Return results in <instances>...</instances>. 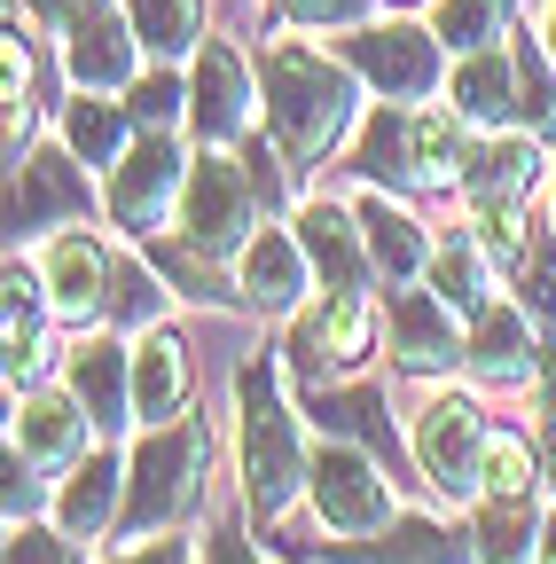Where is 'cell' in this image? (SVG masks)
<instances>
[{
	"mask_svg": "<svg viewBox=\"0 0 556 564\" xmlns=\"http://www.w3.org/2000/svg\"><path fill=\"white\" fill-rule=\"evenodd\" d=\"M259 102H266V133L291 165H321L361 118V70L321 47H266L259 55Z\"/></svg>",
	"mask_w": 556,
	"mask_h": 564,
	"instance_id": "cell-1",
	"label": "cell"
},
{
	"mask_svg": "<svg viewBox=\"0 0 556 564\" xmlns=\"http://www.w3.org/2000/svg\"><path fill=\"white\" fill-rule=\"evenodd\" d=\"M236 463H243V510L251 525H274L298 494H306V440H298V415L283 400V369L266 361V352H251V361L236 369Z\"/></svg>",
	"mask_w": 556,
	"mask_h": 564,
	"instance_id": "cell-2",
	"label": "cell"
},
{
	"mask_svg": "<svg viewBox=\"0 0 556 564\" xmlns=\"http://www.w3.org/2000/svg\"><path fill=\"white\" fill-rule=\"evenodd\" d=\"M204 478H212V423L173 415L150 423L142 447L126 455V502H118V541H150L181 518L204 510Z\"/></svg>",
	"mask_w": 556,
	"mask_h": 564,
	"instance_id": "cell-3",
	"label": "cell"
},
{
	"mask_svg": "<svg viewBox=\"0 0 556 564\" xmlns=\"http://www.w3.org/2000/svg\"><path fill=\"white\" fill-rule=\"evenodd\" d=\"M259 188H251V173H243V158H228V150H204L188 158V188H181V243L188 251H204V259H243V243L259 236Z\"/></svg>",
	"mask_w": 556,
	"mask_h": 564,
	"instance_id": "cell-4",
	"label": "cell"
},
{
	"mask_svg": "<svg viewBox=\"0 0 556 564\" xmlns=\"http://www.w3.org/2000/svg\"><path fill=\"white\" fill-rule=\"evenodd\" d=\"M181 188H188V158H181L173 126H142V133L126 141V158L110 165L102 212H110L118 236L150 243V236L165 228V212H181Z\"/></svg>",
	"mask_w": 556,
	"mask_h": 564,
	"instance_id": "cell-5",
	"label": "cell"
},
{
	"mask_svg": "<svg viewBox=\"0 0 556 564\" xmlns=\"http://www.w3.org/2000/svg\"><path fill=\"white\" fill-rule=\"evenodd\" d=\"M345 63L377 87V102H432L447 87V47L432 24H353L345 40Z\"/></svg>",
	"mask_w": 556,
	"mask_h": 564,
	"instance_id": "cell-6",
	"label": "cell"
},
{
	"mask_svg": "<svg viewBox=\"0 0 556 564\" xmlns=\"http://www.w3.org/2000/svg\"><path fill=\"white\" fill-rule=\"evenodd\" d=\"M306 502H314V518H321V533H377V525H392L400 510H392V486H384V463L361 447V440H321V455H314V470H306Z\"/></svg>",
	"mask_w": 556,
	"mask_h": 564,
	"instance_id": "cell-7",
	"label": "cell"
},
{
	"mask_svg": "<svg viewBox=\"0 0 556 564\" xmlns=\"http://www.w3.org/2000/svg\"><path fill=\"white\" fill-rule=\"evenodd\" d=\"M486 408L462 400V392H439L424 415H415V470H424L447 502H478V486H486Z\"/></svg>",
	"mask_w": 556,
	"mask_h": 564,
	"instance_id": "cell-8",
	"label": "cell"
},
{
	"mask_svg": "<svg viewBox=\"0 0 556 564\" xmlns=\"http://www.w3.org/2000/svg\"><path fill=\"white\" fill-rule=\"evenodd\" d=\"M95 212V188H87V165L63 150V141H40V150L17 158V188H9V251L63 228V220H87Z\"/></svg>",
	"mask_w": 556,
	"mask_h": 564,
	"instance_id": "cell-9",
	"label": "cell"
},
{
	"mask_svg": "<svg viewBox=\"0 0 556 564\" xmlns=\"http://www.w3.org/2000/svg\"><path fill=\"white\" fill-rule=\"evenodd\" d=\"M377 352V306L369 291H321L314 306L291 314V369L321 384L329 369H361Z\"/></svg>",
	"mask_w": 556,
	"mask_h": 564,
	"instance_id": "cell-10",
	"label": "cell"
},
{
	"mask_svg": "<svg viewBox=\"0 0 556 564\" xmlns=\"http://www.w3.org/2000/svg\"><path fill=\"white\" fill-rule=\"evenodd\" d=\"M306 564H478V533L447 518H392L377 533H329L306 549Z\"/></svg>",
	"mask_w": 556,
	"mask_h": 564,
	"instance_id": "cell-11",
	"label": "cell"
},
{
	"mask_svg": "<svg viewBox=\"0 0 556 564\" xmlns=\"http://www.w3.org/2000/svg\"><path fill=\"white\" fill-rule=\"evenodd\" d=\"M251 102H259L251 63L228 40H204L196 47V70H188V126H196V141H212V150L243 141L251 133Z\"/></svg>",
	"mask_w": 556,
	"mask_h": 564,
	"instance_id": "cell-12",
	"label": "cell"
},
{
	"mask_svg": "<svg viewBox=\"0 0 556 564\" xmlns=\"http://www.w3.org/2000/svg\"><path fill=\"white\" fill-rule=\"evenodd\" d=\"M462 369H470L478 384H502V392L533 384V377L548 369V361H541V329H533V314H525L517 299L478 306V314H470V345H462Z\"/></svg>",
	"mask_w": 556,
	"mask_h": 564,
	"instance_id": "cell-13",
	"label": "cell"
},
{
	"mask_svg": "<svg viewBox=\"0 0 556 564\" xmlns=\"http://www.w3.org/2000/svg\"><path fill=\"white\" fill-rule=\"evenodd\" d=\"M384 337H392V361L407 369V377H447L455 361H462V345L470 337H455V306L432 291H392V306H384Z\"/></svg>",
	"mask_w": 556,
	"mask_h": 564,
	"instance_id": "cell-14",
	"label": "cell"
},
{
	"mask_svg": "<svg viewBox=\"0 0 556 564\" xmlns=\"http://www.w3.org/2000/svg\"><path fill=\"white\" fill-rule=\"evenodd\" d=\"M306 282H314V259H306L298 228H259V236L243 243V259H236V291H243V306L266 314V322H291V314L306 306Z\"/></svg>",
	"mask_w": 556,
	"mask_h": 564,
	"instance_id": "cell-15",
	"label": "cell"
},
{
	"mask_svg": "<svg viewBox=\"0 0 556 564\" xmlns=\"http://www.w3.org/2000/svg\"><path fill=\"white\" fill-rule=\"evenodd\" d=\"M291 228H298V243H306V259H314V282H321V291H369V282H377L369 236H361V212H353V204L306 196Z\"/></svg>",
	"mask_w": 556,
	"mask_h": 564,
	"instance_id": "cell-16",
	"label": "cell"
},
{
	"mask_svg": "<svg viewBox=\"0 0 556 564\" xmlns=\"http://www.w3.org/2000/svg\"><path fill=\"white\" fill-rule=\"evenodd\" d=\"M133 63H142V32H133L126 9H95V17H79L63 32V70H72V87H87V95H126L142 79Z\"/></svg>",
	"mask_w": 556,
	"mask_h": 564,
	"instance_id": "cell-17",
	"label": "cell"
},
{
	"mask_svg": "<svg viewBox=\"0 0 556 564\" xmlns=\"http://www.w3.org/2000/svg\"><path fill=\"white\" fill-rule=\"evenodd\" d=\"M63 377H72V392L95 415L102 440H118L133 423V345H126V329L118 337H79L72 352H63Z\"/></svg>",
	"mask_w": 556,
	"mask_h": 564,
	"instance_id": "cell-18",
	"label": "cell"
},
{
	"mask_svg": "<svg viewBox=\"0 0 556 564\" xmlns=\"http://www.w3.org/2000/svg\"><path fill=\"white\" fill-rule=\"evenodd\" d=\"M110 267H118V259H110L87 228L55 236V243L40 251V274H47L55 314H63V322H110Z\"/></svg>",
	"mask_w": 556,
	"mask_h": 564,
	"instance_id": "cell-19",
	"label": "cell"
},
{
	"mask_svg": "<svg viewBox=\"0 0 556 564\" xmlns=\"http://www.w3.org/2000/svg\"><path fill=\"white\" fill-rule=\"evenodd\" d=\"M541 150L548 141L525 126H494L462 165V204H525L541 188Z\"/></svg>",
	"mask_w": 556,
	"mask_h": 564,
	"instance_id": "cell-20",
	"label": "cell"
},
{
	"mask_svg": "<svg viewBox=\"0 0 556 564\" xmlns=\"http://www.w3.org/2000/svg\"><path fill=\"white\" fill-rule=\"evenodd\" d=\"M353 212H361L369 267H377L384 291H407V282H424V267H432V236H424V220H415V212H407L392 188H369Z\"/></svg>",
	"mask_w": 556,
	"mask_h": 564,
	"instance_id": "cell-21",
	"label": "cell"
},
{
	"mask_svg": "<svg viewBox=\"0 0 556 564\" xmlns=\"http://www.w3.org/2000/svg\"><path fill=\"white\" fill-rule=\"evenodd\" d=\"M9 440H17L32 463H63V470H72V463L87 455V440H102V432H95V415L79 408V392H40V384H24Z\"/></svg>",
	"mask_w": 556,
	"mask_h": 564,
	"instance_id": "cell-22",
	"label": "cell"
},
{
	"mask_svg": "<svg viewBox=\"0 0 556 564\" xmlns=\"http://www.w3.org/2000/svg\"><path fill=\"white\" fill-rule=\"evenodd\" d=\"M118 502H126V455L87 447V455L72 463V478L47 494V518L72 533V541H95L102 525H118Z\"/></svg>",
	"mask_w": 556,
	"mask_h": 564,
	"instance_id": "cell-23",
	"label": "cell"
},
{
	"mask_svg": "<svg viewBox=\"0 0 556 564\" xmlns=\"http://www.w3.org/2000/svg\"><path fill=\"white\" fill-rule=\"evenodd\" d=\"M306 415L321 423V440H361L384 470H400V455H415L400 432H392V408H384V392L377 384H314L306 392Z\"/></svg>",
	"mask_w": 556,
	"mask_h": 564,
	"instance_id": "cell-24",
	"label": "cell"
},
{
	"mask_svg": "<svg viewBox=\"0 0 556 564\" xmlns=\"http://www.w3.org/2000/svg\"><path fill=\"white\" fill-rule=\"evenodd\" d=\"M0 345H9V384H40V369H47V274L40 267H17V251H9V282H0Z\"/></svg>",
	"mask_w": 556,
	"mask_h": 564,
	"instance_id": "cell-25",
	"label": "cell"
},
{
	"mask_svg": "<svg viewBox=\"0 0 556 564\" xmlns=\"http://www.w3.org/2000/svg\"><path fill=\"white\" fill-rule=\"evenodd\" d=\"M188 345H181V329H142V345H133V423H173V415H188Z\"/></svg>",
	"mask_w": 556,
	"mask_h": 564,
	"instance_id": "cell-26",
	"label": "cell"
},
{
	"mask_svg": "<svg viewBox=\"0 0 556 564\" xmlns=\"http://www.w3.org/2000/svg\"><path fill=\"white\" fill-rule=\"evenodd\" d=\"M447 102L470 118V126H517V55H510V32L494 47H470L455 63V79H447Z\"/></svg>",
	"mask_w": 556,
	"mask_h": 564,
	"instance_id": "cell-27",
	"label": "cell"
},
{
	"mask_svg": "<svg viewBox=\"0 0 556 564\" xmlns=\"http://www.w3.org/2000/svg\"><path fill=\"white\" fill-rule=\"evenodd\" d=\"M353 165L369 188H424L415 181V102H377L369 118H361V141H353Z\"/></svg>",
	"mask_w": 556,
	"mask_h": 564,
	"instance_id": "cell-28",
	"label": "cell"
},
{
	"mask_svg": "<svg viewBox=\"0 0 556 564\" xmlns=\"http://www.w3.org/2000/svg\"><path fill=\"white\" fill-rule=\"evenodd\" d=\"M478 564H541V510L533 494H478Z\"/></svg>",
	"mask_w": 556,
	"mask_h": 564,
	"instance_id": "cell-29",
	"label": "cell"
},
{
	"mask_svg": "<svg viewBox=\"0 0 556 564\" xmlns=\"http://www.w3.org/2000/svg\"><path fill=\"white\" fill-rule=\"evenodd\" d=\"M470 118L455 102H415V181L424 188H462V165H470Z\"/></svg>",
	"mask_w": 556,
	"mask_h": 564,
	"instance_id": "cell-30",
	"label": "cell"
},
{
	"mask_svg": "<svg viewBox=\"0 0 556 564\" xmlns=\"http://www.w3.org/2000/svg\"><path fill=\"white\" fill-rule=\"evenodd\" d=\"M126 133H133L126 102H102V95L72 87V102H63V150H72L87 173H110L126 158Z\"/></svg>",
	"mask_w": 556,
	"mask_h": 564,
	"instance_id": "cell-31",
	"label": "cell"
},
{
	"mask_svg": "<svg viewBox=\"0 0 556 564\" xmlns=\"http://www.w3.org/2000/svg\"><path fill=\"white\" fill-rule=\"evenodd\" d=\"M424 282H432V291H439L462 322H470L478 306H494V299H486V291H494V259L478 251V236H439V243H432Z\"/></svg>",
	"mask_w": 556,
	"mask_h": 564,
	"instance_id": "cell-32",
	"label": "cell"
},
{
	"mask_svg": "<svg viewBox=\"0 0 556 564\" xmlns=\"http://www.w3.org/2000/svg\"><path fill=\"white\" fill-rule=\"evenodd\" d=\"M510 55H517V126L541 133V141H556V55H548V40L517 24Z\"/></svg>",
	"mask_w": 556,
	"mask_h": 564,
	"instance_id": "cell-33",
	"label": "cell"
},
{
	"mask_svg": "<svg viewBox=\"0 0 556 564\" xmlns=\"http://www.w3.org/2000/svg\"><path fill=\"white\" fill-rule=\"evenodd\" d=\"M118 9L133 17V32H142V47L150 55H196L204 40H212V32H204V0H118Z\"/></svg>",
	"mask_w": 556,
	"mask_h": 564,
	"instance_id": "cell-34",
	"label": "cell"
},
{
	"mask_svg": "<svg viewBox=\"0 0 556 564\" xmlns=\"http://www.w3.org/2000/svg\"><path fill=\"white\" fill-rule=\"evenodd\" d=\"M165 299H173V282L150 267V259H118L110 267V329H157L165 322Z\"/></svg>",
	"mask_w": 556,
	"mask_h": 564,
	"instance_id": "cell-35",
	"label": "cell"
},
{
	"mask_svg": "<svg viewBox=\"0 0 556 564\" xmlns=\"http://www.w3.org/2000/svg\"><path fill=\"white\" fill-rule=\"evenodd\" d=\"M510 291H517V306L533 314L541 345H556V228H533V243H525V259H517V274H510Z\"/></svg>",
	"mask_w": 556,
	"mask_h": 564,
	"instance_id": "cell-36",
	"label": "cell"
},
{
	"mask_svg": "<svg viewBox=\"0 0 556 564\" xmlns=\"http://www.w3.org/2000/svg\"><path fill=\"white\" fill-rule=\"evenodd\" d=\"M470 236L494 259V274H517V259L533 243V220H525V204H470Z\"/></svg>",
	"mask_w": 556,
	"mask_h": 564,
	"instance_id": "cell-37",
	"label": "cell"
},
{
	"mask_svg": "<svg viewBox=\"0 0 556 564\" xmlns=\"http://www.w3.org/2000/svg\"><path fill=\"white\" fill-rule=\"evenodd\" d=\"M432 32H439L447 55L494 47L502 40V9H494V0H432Z\"/></svg>",
	"mask_w": 556,
	"mask_h": 564,
	"instance_id": "cell-38",
	"label": "cell"
},
{
	"mask_svg": "<svg viewBox=\"0 0 556 564\" xmlns=\"http://www.w3.org/2000/svg\"><path fill=\"white\" fill-rule=\"evenodd\" d=\"M533 486H541V455H533V440L494 432V440H486V486H478V494H533Z\"/></svg>",
	"mask_w": 556,
	"mask_h": 564,
	"instance_id": "cell-39",
	"label": "cell"
},
{
	"mask_svg": "<svg viewBox=\"0 0 556 564\" xmlns=\"http://www.w3.org/2000/svg\"><path fill=\"white\" fill-rule=\"evenodd\" d=\"M126 118H133V133L188 118V79H173V70H142V79L126 87Z\"/></svg>",
	"mask_w": 556,
	"mask_h": 564,
	"instance_id": "cell-40",
	"label": "cell"
},
{
	"mask_svg": "<svg viewBox=\"0 0 556 564\" xmlns=\"http://www.w3.org/2000/svg\"><path fill=\"white\" fill-rule=\"evenodd\" d=\"M9 564H79V549H72V533H63L55 518L47 525L24 518V525H9Z\"/></svg>",
	"mask_w": 556,
	"mask_h": 564,
	"instance_id": "cell-41",
	"label": "cell"
},
{
	"mask_svg": "<svg viewBox=\"0 0 556 564\" xmlns=\"http://www.w3.org/2000/svg\"><path fill=\"white\" fill-rule=\"evenodd\" d=\"M361 9H369V0H274V17H283V24H314V32L361 24Z\"/></svg>",
	"mask_w": 556,
	"mask_h": 564,
	"instance_id": "cell-42",
	"label": "cell"
},
{
	"mask_svg": "<svg viewBox=\"0 0 556 564\" xmlns=\"http://www.w3.org/2000/svg\"><path fill=\"white\" fill-rule=\"evenodd\" d=\"M204 564H266L251 549V510L243 518H212V541H204Z\"/></svg>",
	"mask_w": 556,
	"mask_h": 564,
	"instance_id": "cell-43",
	"label": "cell"
},
{
	"mask_svg": "<svg viewBox=\"0 0 556 564\" xmlns=\"http://www.w3.org/2000/svg\"><path fill=\"white\" fill-rule=\"evenodd\" d=\"M110 564H196V549L181 533H150V541H126V556H110Z\"/></svg>",
	"mask_w": 556,
	"mask_h": 564,
	"instance_id": "cell-44",
	"label": "cell"
},
{
	"mask_svg": "<svg viewBox=\"0 0 556 564\" xmlns=\"http://www.w3.org/2000/svg\"><path fill=\"white\" fill-rule=\"evenodd\" d=\"M95 9H110V0H40V17L55 24V32H72L79 17H95Z\"/></svg>",
	"mask_w": 556,
	"mask_h": 564,
	"instance_id": "cell-45",
	"label": "cell"
},
{
	"mask_svg": "<svg viewBox=\"0 0 556 564\" xmlns=\"http://www.w3.org/2000/svg\"><path fill=\"white\" fill-rule=\"evenodd\" d=\"M541 564H556V510L541 518Z\"/></svg>",
	"mask_w": 556,
	"mask_h": 564,
	"instance_id": "cell-46",
	"label": "cell"
},
{
	"mask_svg": "<svg viewBox=\"0 0 556 564\" xmlns=\"http://www.w3.org/2000/svg\"><path fill=\"white\" fill-rule=\"evenodd\" d=\"M541 40H548V55H556V0H548V32H541Z\"/></svg>",
	"mask_w": 556,
	"mask_h": 564,
	"instance_id": "cell-47",
	"label": "cell"
},
{
	"mask_svg": "<svg viewBox=\"0 0 556 564\" xmlns=\"http://www.w3.org/2000/svg\"><path fill=\"white\" fill-rule=\"evenodd\" d=\"M548 228H556V181H548Z\"/></svg>",
	"mask_w": 556,
	"mask_h": 564,
	"instance_id": "cell-48",
	"label": "cell"
},
{
	"mask_svg": "<svg viewBox=\"0 0 556 564\" xmlns=\"http://www.w3.org/2000/svg\"><path fill=\"white\" fill-rule=\"evenodd\" d=\"M32 9H40V0H32Z\"/></svg>",
	"mask_w": 556,
	"mask_h": 564,
	"instance_id": "cell-49",
	"label": "cell"
}]
</instances>
